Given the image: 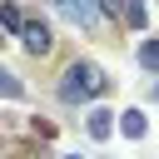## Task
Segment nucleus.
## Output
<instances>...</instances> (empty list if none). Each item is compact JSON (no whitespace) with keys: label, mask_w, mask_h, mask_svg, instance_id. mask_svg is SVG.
<instances>
[{"label":"nucleus","mask_w":159,"mask_h":159,"mask_svg":"<svg viewBox=\"0 0 159 159\" xmlns=\"http://www.w3.org/2000/svg\"><path fill=\"white\" fill-rule=\"evenodd\" d=\"M104 89H109V80H104V70L89 65V60L65 65V75H60V84H55V94H60L65 104H89V99H99Z\"/></svg>","instance_id":"1"},{"label":"nucleus","mask_w":159,"mask_h":159,"mask_svg":"<svg viewBox=\"0 0 159 159\" xmlns=\"http://www.w3.org/2000/svg\"><path fill=\"white\" fill-rule=\"evenodd\" d=\"M20 45H25V55H50L55 50V30L45 25V20H25V35H20Z\"/></svg>","instance_id":"2"},{"label":"nucleus","mask_w":159,"mask_h":159,"mask_svg":"<svg viewBox=\"0 0 159 159\" xmlns=\"http://www.w3.org/2000/svg\"><path fill=\"white\" fill-rule=\"evenodd\" d=\"M50 5H55V10H65V15H70L75 25H84V30H89V25H99L94 0H50Z\"/></svg>","instance_id":"3"},{"label":"nucleus","mask_w":159,"mask_h":159,"mask_svg":"<svg viewBox=\"0 0 159 159\" xmlns=\"http://www.w3.org/2000/svg\"><path fill=\"white\" fill-rule=\"evenodd\" d=\"M84 129H89V139H109V134H114V114H109V109H89Z\"/></svg>","instance_id":"4"},{"label":"nucleus","mask_w":159,"mask_h":159,"mask_svg":"<svg viewBox=\"0 0 159 159\" xmlns=\"http://www.w3.org/2000/svg\"><path fill=\"white\" fill-rule=\"evenodd\" d=\"M25 10L20 5H10V0H0V30H10V35H25Z\"/></svg>","instance_id":"5"},{"label":"nucleus","mask_w":159,"mask_h":159,"mask_svg":"<svg viewBox=\"0 0 159 159\" xmlns=\"http://www.w3.org/2000/svg\"><path fill=\"white\" fill-rule=\"evenodd\" d=\"M119 129H124L129 139H144V129H149V124H144V114H139V109H124V114H119Z\"/></svg>","instance_id":"6"},{"label":"nucleus","mask_w":159,"mask_h":159,"mask_svg":"<svg viewBox=\"0 0 159 159\" xmlns=\"http://www.w3.org/2000/svg\"><path fill=\"white\" fill-rule=\"evenodd\" d=\"M25 94V84H20V75H10L5 65H0V99H20Z\"/></svg>","instance_id":"7"},{"label":"nucleus","mask_w":159,"mask_h":159,"mask_svg":"<svg viewBox=\"0 0 159 159\" xmlns=\"http://www.w3.org/2000/svg\"><path fill=\"white\" fill-rule=\"evenodd\" d=\"M144 20H149L144 0H129V5H124V25H129V30H144Z\"/></svg>","instance_id":"8"},{"label":"nucleus","mask_w":159,"mask_h":159,"mask_svg":"<svg viewBox=\"0 0 159 159\" xmlns=\"http://www.w3.org/2000/svg\"><path fill=\"white\" fill-rule=\"evenodd\" d=\"M139 65L144 70H159V40H144L139 45Z\"/></svg>","instance_id":"9"},{"label":"nucleus","mask_w":159,"mask_h":159,"mask_svg":"<svg viewBox=\"0 0 159 159\" xmlns=\"http://www.w3.org/2000/svg\"><path fill=\"white\" fill-rule=\"evenodd\" d=\"M124 5H129V0H94V10H99L104 20H124Z\"/></svg>","instance_id":"10"},{"label":"nucleus","mask_w":159,"mask_h":159,"mask_svg":"<svg viewBox=\"0 0 159 159\" xmlns=\"http://www.w3.org/2000/svg\"><path fill=\"white\" fill-rule=\"evenodd\" d=\"M149 94H154V99H159V80H154V84H149Z\"/></svg>","instance_id":"11"},{"label":"nucleus","mask_w":159,"mask_h":159,"mask_svg":"<svg viewBox=\"0 0 159 159\" xmlns=\"http://www.w3.org/2000/svg\"><path fill=\"white\" fill-rule=\"evenodd\" d=\"M65 159H84V154H65Z\"/></svg>","instance_id":"12"},{"label":"nucleus","mask_w":159,"mask_h":159,"mask_svg":"<svg viewBox=\"0 0 159 159\" xmlns=\"http://www.w3.org/2000/svg\"><path fill=\"white\" fill-rule=\"evenodd\" d=\"M0 45H5V30H0Z\"/></svg>","instance_id":"13"}]
</instances>
